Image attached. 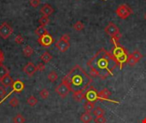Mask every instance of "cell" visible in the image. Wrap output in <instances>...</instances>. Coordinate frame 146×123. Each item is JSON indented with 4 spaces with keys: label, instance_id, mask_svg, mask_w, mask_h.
I'll return each instance as SVG.
<instances>
[{
    "label": "cell",
    "instance_id": "6da1fadb",
    "mask_svg": "<svg viewBox=\"0 0 146 123\" xmlns=\"http://www.w3.org/2000/svg\"><path fill=\"white\" fill-rule=\"evenodd\" d=\"M90 68L91 77H99L101 80H105L109 76L114 75V71L119 66L110 51L101 48L96 55L90 59L87 63Z\"/></svg>",
    "mask_w": 146,
    "mask_h": 123
},
{
    "label": "cell",
    "instance_id": "7a4b0ae2",
    "mask_svg": "<svg viewBox=\"0 0 146 123\" xmlns=\"http://www.w3.org/2000/svg\"><path fill=\"white\" fill-rule=\"evenodd\" d=\"M62 80L68 85L70 91L73 93L77 92H86L92 82L90 74H88L80 65H75Z\"/></svg>",
    "mask_w": 146,
    "mask_h": 123
},
{
    "label": "cell",
    "instance_id": "3957f363",
    "mask_svg": "<svg viewBox=\"0 0 146 123\" xmlns=\"http://www.w3.org/2000/svg\"><path fill=\"white\" fill-rule=\"evenodd\" d=\"M111 42L114 45V48L111 51V54L113 57L115 58V60L116 61V62L118 63L120 69H122L123 64L126 63L127 61V58L129 56L128 51L123 46L120 45L119 41H117L114 38H111Z\"/></svg>",
    "mask_w": 146,
    "mask_h": 123
},
{
    "label": "cell",
    "instance_id": "277c9868",
    "mask_svg": "<svg viewBox=\"0 0 146 123\" xmlns=\"http://www.w3.org/2000/svg\"><path fill=\"white\" fill-rule=\"evenodd\" d=\"M115 13L117 16L122 20H126L133 14V9L126 3H122L118 6V8L115 10Z\"/></svg>",
    "mask_w": 146,
    "mask_h": 123
},
{
    "label": "cell",
    "instance_id": "5b68a950",
    "mask_svg": "<svg viewBox=\"0 0 146 123\" xmlns=\"http://www.w3.org/2000/svg\"><path fill=\"white\" fill-rule=\"evenodd\" d=\"M24 88H25V85H24V83H23L21 80H14V82H13V84H12V86H11V91H10V92H9L3 99H1L0 104H2L4 100H6V98H8L9 96H11L12 93H14V92H15V93H21V92L24 90Z\"/></svg>",
    "mask_w": 146,
    "mask_h": 123
},
{
    "label": "cell",
    "instance_id": "8992f818",
    "mask_svg": "<svg viewBox=\"0 0 146 123\" xmlns=\"http://www.w3.org/2000/svg\"><path fill=\"white\" fill-rule=\"evenodd\" d=\"M69 40H70V37L68 34H63L60 39L56 43V47L61 51V52H66L69 47H70V43H69Z\"/></svg>",
    "mask_w": 146,
    "mask_h": 123
},
{
    "label": "cell",
    "instance_id": "52a82bcc",
    "mask_svg": "<svg viewBox=\"0 0 146 123\" xmlns=\"http://www.w3.org/2000/svg\"><path fill=\"white\" fill-rule=\"evenodd\" d=\"M70 92H71V91H70V88H69L68 85L65 81H63V80H62L61 84H59V85L56 87V92L62 98H66V97L68 95V93H69Z\"/></svg>",
    "mask_w": 146,
    "mask_h": 123
},
{
    "label": "cell",
    "instance_id": "ba28073f",
    "mask_svg": "<svg viewBox=\"0 0 146 123\" xmlns=\"http://www.w3.org/2000/svg\"><path fill=\"white\" fill-rule=\"evenodd\" d=\"M14 30L13 28L7 23L3 22L0 25V37L3 39H7L10 37V35L13 33Z\"/></svg>",
    "mask_w": 146,
    "mask_h": 123
},
{
    "label": "cell",
    "instance_id": "9c48e42d",
    "mask_svg": "<svg viewBox=\"0 0 146 123\" xmlns=\"http://www.w3.org/2000/svg\"><path fill=\"white\" fill-rule=\"evenodd\" d=\"M85 98L86 102H96L98 100V92L94 86H90L86 92Z\"/></svg>",
    "mask_w": 146,
    "mask_h": 123
},
{
    "label": "cell",
    "instance_id": "30bf717a",
    "mask_svg": "<svg viewBox=\"0 0 146 123\" xmlns=\"http://www.w3.org/2000/svg\"><path fill=\"white\" fill-rule=\"evenodd\" d=\"M104 31H105V33L109 35V36H110L111 38H114V37H115V36H117L118 34H120L121 33H120V29H119V27L115 24V23H113V22H109V24L106 26V27L104 28Z\"/></svg>",
    "mask_w": 146,
    "mask_h": 123
},
{
    "label": "cell",
    "instance_id": "8fae6325",
    "mask_svg": "<svg viewBox=\"0 0 146 123\" xmlns=\"http://www.w3.org/2000/svg\"><path fill=\"white\" fill-rule=\"evenodd\" d=\"M38 42L40 45H42L44 47H50L54 43V39L50 33H47L41 37H38Z\"/></svg>",
    "mask_w": 146,
    "mask_h": 123
},
{
    "label": "cell",
    "instance_id": "7c38bea8",
    "mask_svg": "<svg viewBox=\"0 0 146 123\" xmlns=\"http://www.w3.org/2000/svg\"><path fill=\"white\" fill-rule=\"evenodd\" d=\"M110 96H111V92L109 91L108 88H104L102 91L98 92V100H105V101H109V102L115 103V104H118V103H119V102L111 100V99L110 98Z\"/></svg>",
    "mask_w": 146,
    "mask_h": 123
},
{
    "label": "cell",
    "instance_id": "4fadbf2b",
    "mask_svg": "<svg viewBox=\"0 0 146 123\" xmlns=\"http://www.w3.org/2000/svg\"><path fill=\"white\" fill-rule=\"evenodd\" d=\"M23 71L24 73L29 76V77H32L37 71V67L33 63V62H28L27 63V65H25V67L23 68Z\"/></svg>",
    "mask_w": 146,
    "mask_h": 123
},
{
    "label": "cell",
    "instance_id": "5bb4252c",
    "mask_svg": "<svg viewBox=\"0 0 146 123\" xmlns=\"http://www.w3.org/2000/svg\"><path fill=\"white\" fill-rule=\"evenodd\" d=\"M53 12H54L53 8L50 4H47V3L43 5V7L40 9V13L43 15H44V16H48L49 17L50 15H51L53 14Z\"/></svg>",
    "mask_w": 146,
    "mask_h": 123
},
{
    "label": "cell",
    "instance_id": "9a60e30c",
    "mask_svg": "<svg viewBox=\"0 0 146 123\" xmlns=\"http://www.w3.org/2000/svg\"><path fill=\"white\" fill-rule=\"evenodd\" d=\"M0 82H1V84H2V86L3 87L7 88V87H9V86H12L14 80H13V79L11 78V76L9 74H7L6 76L0 79Z\"/></svg>",
    "mask_w": 146,
    "mask_h": 123
},
{
    "label": "cell",
    "instance_id": "2e32d148",
    "mask_svg": "<svg viewBox=\"0 0 146 123\" xmlns=\"http://www.w3.org/2000/svg\"><path fill=\"white\" fill-rule=\"evenodd\" d=\"M86 96V92H77L73 93V98L76 101V102H80L85 98Z\"/></svg>",
    "mask_w": 146,
    "mask_h": 123
},
{
    "label": "cell",
    "instance_id": "e0dca14e",
    "mask_svg": "<svg viewBox=\"0 0 146 123\" xmlns=\"http://www.w3.org/2000/svg\"><path fill=\"white\" fill-rule=\"evenodd\" d=\"M80 121L83 123H90L92 121V116L91 113L85 112L84 114L81 115L80 116Z\"/></svg>",
    "mask_w": 146,
    "mask_h": 123
},
{
    "label": "cell",
    "instance_id": "ac0fdd59",
    "mask_svg": "<svg viewBox=\"0 0 146 123\" xmlns=\"http://www.w3.org/2000/svg\"><path fill=\"white\" fill-rule=\"evenodd\" d=\"M84 109L86 112L92 113V111H93L95 109V102H86L84 105Z\"/></svg>",
    "mask_w": 146,
    "mask_h": 123
},
{
    "label": "cell",
    "instance_id": "d6986e66",
    "mask_svg": "<svg viewBox=\"0 0 146 123\" xmlns=\"http://www.w3.org/2000/svg\"><path fill=\"white\" fill-rule=\"evenodd\" d=\"M47 33H49L48 31L46 30V28L44 27H42V26H39L35 30V34L38 35V37H41V36H43L44 34H47Z\"/></svg>",
    "mask_w": 146,
    "mask_h": 123
},
{
    "label": "cell",
    "instance_id": "ffe728a7",
    "mask_svg": "<svg viewBox=\"0 0 146 123\" xmlns=\"http://www.w3.org/2000/svg\"><path fill=\"white\" fill-rule=\"evenodd\" d=\"M40 59H41L42 62H44V63H48V62L52 59V56H51L48 51H45V52H44V53L41 55Z\"/></svg>",
    "mask_w": 146,
    "mask_h": 123
},
{
    "label": "cell",
    "instance_id": "44dd1931",
    "mask_svg": "<svg viewBox=\"0 0 146 123\" xmlns=\"http://www.w3.org/2000/svg\"><path fill=\"white\" fill-rule=\"evenodd\" d=\"M7 74H9V69L3 64H0V79L6 76Z\"/></svg>",
    "mask_w": 146,
    "mask_h": 123
},
{
    "label": "cell",
    "instance_id": "7402d4cb",
    "mask_svg": "<svg viewBox=\"0 0 146 123\" xmlns=\"http://www.w3.org/2000/svg\"><path fill=\"white\" fill-rule=\"evenodd\" d=\"M23 54L26 57H30L33 54V49L30 45H27L23 49Z\"/></svg>",
    "mask_w": 146,
    "mask_h": 123
},
{
    "label": "cell",
    "instance_id": "603a6c76",
    "mask_svg": "<svg viewBox=\"0 0 146 123\" xmlns=\"http://www.w3.org/2000/svg\"><path fill=\"white\" fill-rule=\"evenodd\" d=\"M104 114H105V112H104V109L101 108V107H97V108H95L94 110H93V115H94L96 117L104 116Z\"/></svg>",
    "mask_w": 146,
    "mask_h": 123
},
{
    "label": "cell",
    "instance_id": "cb8c5ba5",
    "mask_svg": "<svg viewBox=\"0 0 146 123\" xmlns=\"http://www.w3.org/2000/svg\"><path fill=\"white\" fill-rule=\"evenodd\" d=\"M27 104H28L29 106L33 107V106H35V105L38 104V99H37L34 96H30V97L27 98Z\"/></svg>",
    "mask_w": 146,
    "mask_h": 123
},
{
    "label": "cell",
    "instance_id": "d4e9b609",
    "mask_svg": "<svg viewBox=\"0 0 146 123\" xmlns=\"http://www.w3.org/2000/svg\"><path fill=\"white\" fill-rule=\"evenodd\" d=\"M58 79V74L56 71H50L48 74V80L51 82H55Z\"/></svg>",
    "mask_w": 146,
    "mask_h": 123
},
{
    "label": "cell",
    "instance_id": "484cf974",
    "mask_svg": "<svg viewBox=\"0 0 146 123\" xmlns=\"http://www.w3.org/2000/svg\"><path fill=\"white\" fill-rule=\"evenodd\" d=\"M73 27H74V30H76V31L80 32V31H82V30L84 29L85 26H84V24H83V22H82V21H78L77 22H75V23L74 24Z\"/></svg>",
    "mask_w": 146,
    "mask_h": 123
},
{
    "label": "cell",
    "instance_id": "4316f807",
    "mask_svg": "<svg viewBox=\"0 0 146 123\" xmlns=\"http://www.w3.org/2000/svg\"><path fill=\"white\" fill-rule=\"evenodd\" d=\"M38 22H39L40 26H42V27H45L47 24H49V22H50V19H49V17H48V16H44V15H43V16L38 20Z\"/></svg>",
    "mask_w": 146,
    "mask_h": 123
},
{
    "label": "cell",
    "instance_id": "83f0119b",
    "mask_svg": "<svg viewBox=\"0 0 146 123\" xmlns=\"http://www.w3.org/2000/svg\"><path fill=\"white\" fill-rule=\"evenodd\" d=\"M13 122L14 123H25V118L22 115L18 114L13 118Z\"/></svg>",
    "mask_w": 146,
    "mask_h": 123
},
{
    "label": "cell",
    "instance_id": "f1b7e54d",
    "mask_svg": "<svg viewBox=\"0 0 146 123\" xmlns=\"http://www.w3.org/2000/svg\"><path fill=\"white\" fill-rule=\"evenodd\" d=\"M127 63L133 67V66H135V65L138 63V62H137V60L133 57V55L131 54V55H129V56H128V58H127Z\"/></svg>",
    "mask_w": 146,
    "mask_h": 123
},
{
    "label": "cell",
    "instance_id": "f546056e",
    "mask_svg": "<svg viewBox=\"0 0 146 123\" xmlns=\"http://www.w3.org/2000/svg\"><path fill=\"white\" fill-rule=\"evenodd\" d=\"M49 91L47 90V89H45V88H44V89H42L40 92H39V96H40V98H42V99H47L48 98V97H49Z\"/></svg>",
    "mask_w": 146,
    "mask_h": 123
},
{
    "label": "cell",
    "instance_id": "4dcf8cb0",
    "mask_svg": "<svg viewBox=\"0 0 146 123\" xmlns=\"http://www.w3.org/2000/svg\"><path fill=\"white\" fill-rule=\"evenodd\" d=\"M133 57L137 60V62H139L142 58H143V55H142V53L140 52V51H134L133 52Z\"/></svg>",
    "mask_w": 146,
    "mask_h": 123
},
{
    "label": "cell",
    "instance_id": "1f68e13d",
    "mask_svg": "<svg viewBox=\"0 0 146 123\" xmlns=\"http://www.w3.org/2000/svg\"><path fill=\"white\" fill-rule=\"evenodd\" d=\"M9 104V105H10L11 107L15 108V107H17V106H18V104H19V100L17 99V98L13 97L12 98H10Z\"/></svg>",
    "mask_w": 146,
    "mask_h": 123
},
{
    "label": "cell",
    "instance_id": "d6a6232c",
    "mask_svg": "<svg viewBox=\"0 0 146 123\" xmlns=\"http://www.w3.org/2000/svg\"><path fill=\"white\" fill-rule=\"evenodd\" d=\"M23 41H24V39H23V37H22L21 34H18V35L15 38V42L16 44H18V45L22 44Z\"/></svg>",
    "mask_w": 146,
    "mask_h": 123
},
{
    "label": "cell",
    "instance_id": "836d02e7",
    "mask_svg": "<svg viewBox=\"0 0 146 123\" xmlns=\"http://www.w3.org/2000/svg\"><path fill=\"white\" fill-rule=\"evenodd\" d=\"M106 118L104 116H99V117H96L94 122L95 123H105L106 122Z\"/></svg>",
    "mask_w": 146,
    "mask_h": 123
},
{
    "label": "cell",
    "instance_id": "e575fe53",
    "mask_svg": "<svg viewBox=\"0 0 146 123\" xmlns=\"http://www.w3.org/2000/svg\"><path fill=\"white\" fill-rule=\"evenodd\" d=\"M30 4L33 8H37L40 4V0H30Z\"/></svg>",
    "mask_w": 146,
    "mask_h": 123
},
{
    "label": "cell",
    "instance_id": "d590c367",
    "mask_svg": "<svg viewBox=\"0 0 146 123\" xmlns=\"http://www.w3.org/2000/svg\"><path fill=\"white\" fill-rule=\"evenodd\" d=\"M36 67H37V71L42 72V71H44V69H45V66L43 62H39Z\"/></svg>",
    "mask_w": 146,
    "mask_h": 123
},
{
    "label": "cell",
    "instance_id": "8d00e7d4",
    "mask_svg": "<svg viewBox=\"0 0 146 123\" xmlns=\"http://www.w3.org/2000/svg\"><path fill=\"white\" fill-rule=\"evenodd\" d=\"M6 91L3 86H0V99H3L5 97Z\"/></svg>",
    "mask_w": 146,
    "mask_h": 123
},
{
    "label": "cell",
    "instance_id": "74e56055",
    "mask_svg": "<svg viewBox=\"0 0 146 123\" xmlns=\"http://www.w3.org/2000/svg\"><path fill=\"white\" fill-rule=\"evenodd\" d=\"M3 61H4V55H3V51L0 50V64H3Z\"/></svg>",
    "mask_w": 146,
    "mask_h": 123
},
{
    "label": "cell",
    "instance_id": "f35d334b",
    "mask_svg": "<svg viewBox=\"0 0 146 123\" xmlns=\"http://www.w3.org/2000/svg\"><path fill=\"white\" fill-rule=\"evenodd\" d=\"M141 123H146V117H145V118H144V119L142 120V122H141Z\"/></svg>",
    "mask_w": 146,
    "mask_h": 123
},
{
    "label": "cell",
    "instance_id": "ab89813d",
    "mask_svg": "<svg viewBox=\"0 0 146 123\" xmlns=\"http://www.w3.org/2000/svg\"><path fill=\"white\" fill-rule=\"evenodd\" d=\"M144 18H145V20L146 21V12H145V16H144Z\"/></svg>",
    "mask_w": 146,
    "mask_h": 123
},
{
    "label": "cell",
    "instance_id": "60d3db41",
    "mask_svg": "<svg viewBox=\"0 0 146 123\" xmlns=\"http://www.w3.org/2000/svg\"><path fill=\"white\" fill-rule=\"evenodd\" d=\"M104 1H106V0H104Z\"/></svg>",
    "mask_w": 146,
    "mask_h": 123
}]
</instances>
